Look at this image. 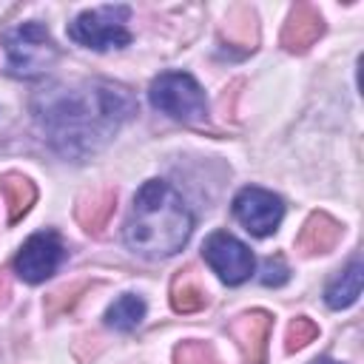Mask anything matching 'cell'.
Segmentation results:
<instances>
[{"instance_id":"3957f363","label":"cell","mask_w":364,"mask_h":364,"mask_svg":"<svg viewBox=\"0 0 364 364\" xmlns=\"http://www.w3.org/2000/svg\"><path fill=\"white\" fill-rule=\"evenodd\" d=\"M6 48H9V74L23 80L46 74L57 60V46L48 28L37 20L11 28L6 34Z\"/></svg>"},{"instance_id":"5b68a950","label":"cell","mask_w":364,"mask_h":364,"mask_svg":"<svg viewBox=\"0 0 364 364\" xmlns=\"http://www.w3.org/2000/svg\"><path fill=\"white\" fill-rule=\"evenodd\" d=\"M128 20V6H102L94 11H82L71 26L68 37L85 48H122L131 43V34L125 28Z\"/></svg>"},{"instance_id":"d6986e66","label":"cell","mask_w":364,"mask_h":364,"mask_svg":"<svg viewBox=\"0 0 364 364\" xmlns=\"http://www.w3.org/2000/svg\"><path fill=\"white\" fill-rule=\"evenodd\" d=\"M85 287H88V282H71V284H65V287L48 293V296H46V313H48V316L65 313V310L80 299V293H82Z\"/></svg>"},{"instance_id":"277c9868","label":"cell","mask_w":364,"mask_h":364,"mask_svg":"<svg viewBox=\"0 0 364 364\" xmlns=\"http://www.w3.org/2000/svg\"><path fill=\"white\" fill-rule=\"evenodd\" d=\"M148 100H151L154 108H159L162 114H168L173 119H182V122H199L208 111V102H205V94H202L199 82L191 74H182V71L159 74L151 82Z\"/></svg>"},{"instance_id":"4fadbf2b","label":"cell","mask_w":364,"mask_h":364,"mask_svg":"<svg viewBox=\"0 0 364 364\" xmlns=\"http://www.w3.org/2000/svg\"><path fill=\"white\" fill-rule=\"evenodd\" d=\"M0 193H3V199H6L9 222H11V225L20 222V219L28 213V208L34 205V199H37L34 182H31L28 176H23V173H3V176H0Z\"/></svg>"},{"instance_id":"ba28073f","label":"cell","mask_w":364,"mask_h":364,"mask_svg":"<svg viewBox=\"0 0 364 364\" xmlns=\"http://www.w3.org/2000/svg\"><path fill=\"white\" fill-rule=\"evenodd\" d=\"M63 256H65V247L57 233H34L20 247L14 267H17L20 279H26L28 284H37V282H46L60 267Z\"/></svg>"},{"instance_id":"8fae6325","label":"cell","mask_w":364,"mask_h":364,"mask_svg":"<svg viewBox=\"0 0 364 364\" xmlns=\"http://www.w3.org/2000/svg\"><path fill=\"white\" fill-rule=\"evenodd\" d=\"M117 210V188L111 185H102V188H94V191H85L80 199H77V208H74V216L80 222V228L91 236H100L111 216Z\"/></svg>"},{"instance_id":"9a60e30c","label":"cell","mask_w":364,"mask_h":364,"mask_svg":"<svg viewBox=\"0 0 364 364\" xmlns=\"http://www.w3.org/2000/svg\"><path fill=\"white\" fill-rule=\"evenodd\" d=\"M222 37L230 43V46H239V48H253L256 40H259V26H256V17L247 6H236L228 11L225 23H222Z\"/></svg>"},{"instance_id":"ac0fdd59","label":"cell","mask_w":364,"mask_h":364,"mask_svg":"<svg viewBox=\"0 0 364 364\" xmlns=\"http://www.w3.org/2000/svg\"><path fill=\"white\" fill-rule=\"evenodd\" d=\"M173 364H222L210 344L205 341H182L173 350Z\"/></svg>"},{"instance_id":"5bb4252c","label":"cell","mask_w":364,"mask_h":364,"mask_svg":"<svg viewBox=\"0 0 364 364\" xmlns=\"http://www.w3.org/2000/svg\"><path fill=\"white\" fill-rule=\"evenodd\" d=\"M208 304V290L196 279L193 270H185L171 284V307L176 313H199Z\"/></svg>"},{"instance_id":"8992f818","label":"cell","mask_w":364,"mask_h":364,"mask_svg":"<svg viewBox=\"0 0 364 364\" xmlns=\"http://www.w3.org/2000/svg\"><path fill=\"white\" fill-rule=\"evenodd\" d=\"M202 256L225 284H242L253 273V253L236 236L216 230L202 245Z\"/></svg>"},{"instance_id":"7a4b0ae2","label":"cell","mask_w":364,"mask_h":364,"mask_svg":"<svg viewBox=\"0 0 364 364\" xmlns=\"http://www.w3.org/2000/svg\"><path fill=\"white\" fill-rule=\"evenodd\" d=\"M193 230V216L182 196L162 179L145 182L131 205L122 236L125 245L145 259H165L185 247Z\"/></svg>"},{"instance_id":"30bf717a","label":"cell","mask_w":364,"mask_h":364,"mask_svg":"<svg viewBox=\"0 0 364 364\" xmlns=\"http://www.w3.org/2000/svg\"><path fill=\"white\" fill-rule=\"evenodd\" d=\"M321 34H324V20H321L318 9L310 3H296L282 28V46L290 54H304Z\"/></svg>"},{"instance_id":"2e32d148","label":"cell","mask_w":364,"mask_h":364,"mask_svg":"<svg viewBox=\"0 0 364 364\" xmlns=\"http://www.w3.org/2000/svg\"><path fill=\"white\" fill-rule=\"evenodd\" d=\"M361 296V262H350L347 270H341L324 290V301L333 310L350 307L355 299Z\"/></svg>"},{"instance_id":"7c38bea8","label":"cell","mask_w":364,"mask_h":364,"mask_svg":"<svg viewBox=\"0 0 364 364\" xmlns=\"http://www.w3.org/2000/svg\"><path fill=\"white\" fill-rule=\"evenodd\" d=\"M341 239V225L327 216V213H310L307 222L301 225L299 236H296V250L301 256H318L336 247V242Z\"/></svg>"},{"instance_id":"e0dca14e","label":"cell","mask_w":364,"mask_h":364,"mask_svg":"<svg viewBox=\"0 0 364 364\" xmlns=\"http://www.w3.org/2000/svg\"><path fill=\"white\" fill-rule=\"evenodd\" d=\"M142 318H145V301H142L139 296H134V293L119 296V299L105 310V324L114 327V330H122V333L134 330Z\"/></svg>"},{"instance_id":"44dd1931","label":"cell","mask_w":364,"mask_h":364,"mask_svg":"<svg viewBox=\"0 0 364 364\" xmlns=\"http://www.w3.org/2000/svg\"><path fill=\"white\" fill-rule=\"evenodd\" d=\"M287 279H290V270H287L284 259H282V256H270V259L264 262V267H262V284H267V287H282Z\"/></svg>"},{"instance_id":"9c48e42d","label":"cell","mask_w":364,"mask_h":364,"mask_svg":"<svg viewBox=\"0 0 364 364\" xmlns=\"http://www.w3.org/2000/svg\"><path fill=\"white\" fill-rule=\"evenodd\" d=\"M270 327H273V318L264 310H250V313H242L239 318H233L230 338L236 341L245 364H264Z\"/></svg>"},{"instance_id":"603a6c76","label":"cell","mask_w":364,"mask_h":364,"mask_svg":"<svg viewBox=\"0 0 364 364\" xmlns=\"http://www.w3.org/2000/svg\"><path fill=\"white\" fill-rule=\"evenodd\" d=\"M318 364H336V361H318Z\"/></svg>"},{"instance_id":"7402d4cb","label":"cell","mask_w":364,"mask_h":364,"mask_svg":"<svg viewBox=\"0 0 364 364\" xmlns=\"http://www.w3.org/2000/svg\"><path fill=\"white\" fill-rule=\"evenodd\" d=\"M9 296H11V284H9V276L0 270V307L9 301Z\"/></svg>"},{"instance_id":"ffe728a7","label":"cell","mask_w":364,"mask_h":364,"mask_svg":"<svg viewBox=\"0 0 364 364\" xmlns=\"http://www.w3.org/2000/svg\"><path fill=\"white\" fill-rule=\"evenodd\" d=\"M316 336H318L316 321H310L307 316H299V318H293L290 327H287V350L296 353V350L307 347L310 341H316Z\"/></svg>"},{"instance_id":"52a82bcc","label":"cell","mask_w":364,"mask_h":364,"mask_svg":"<svg viewBox=\"0 0 364 364\" xmlns=\"http://www.w3.org/2000/svg\"><path fill=\"white\" fill-rule=\"evenodd\" d=\"M233 216L253 236H270L284 216V205L276 193L264 188H245L233 199Z\"/></svg>"},{"instance_id":"6da1fadb","label":"cell","mask_w":364,"mask_h":364,"mask_svg":"<svg viewBox=\"0 0 364 364\" xmlns=\"http://www.w3.org/2000/svg\"><path fill=\"white\" fill-rule=\"evenodd\" d=\"M136 111L131 91L119 82L88 80L71 88H51L34 100V117L48 142L65 156H88L102 148Z\"/></svg>"}]
</instances>
